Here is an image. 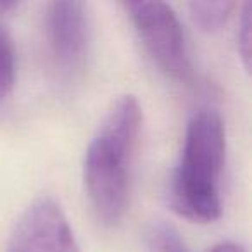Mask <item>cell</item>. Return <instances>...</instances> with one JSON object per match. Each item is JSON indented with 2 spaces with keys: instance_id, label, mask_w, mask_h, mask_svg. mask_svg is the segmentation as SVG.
Listing matches in <instances>:
<instances>
[{
  "instance_id": "obj_1",
  "label": "cell",
  "mask_w": 252,
  "mask_h": 252,
  "mask_svg": "<svg viewBox=\"0 0 252 252\" xmlns=\"http://www.w3.org/2000/svg\"><path fill=\"white\" fill-rule=\"evenodd\" d=\"M142 107L133 95L112 104L85 154L88 199L104 224H116L130 202L131 169L142 130Z\"/></svg>"
},
{
  "instance_id": "obj_2",
  "label": "cell",
  "mask_w": 252,
  "mask_h": 252,
  "mask_svg": "<svg viewBox=\"0 0 252 252\" xmlns=\"http://www.w3.org/2000/svg\"><path fill=\"white\" fill-rule=\"evenodd\" d=\"M224 158L223 119L216 109H200L187 125L182 158L171 180V204L180 216L199 223L220 218Z\"/></svg>"
},
{
  "instance_id": "obj_3",
  "label": "cell",
  "mask_w": 252,
  "mask_h": 252,
  "mask_svg": "<svg viewBox=\"0 0 252 252\" xmlns=\"http://www.w3.org/2000/svg\"><path fill=\"white\" fill-rule=\"evenodd\" d=\"M125 9L147 54L168 76L189 81L193 76L192 61L176 12L164 2H125Z\"/></svg>"
},
{
  "instance_id": "obj_4",
  "label": "cell",
  "mask_w": 252,
  "mask_h": 252,
  "mask_svg": "<svg viewBox=\"0 0 252 252\" xmlns=\"http://www.w3.org/2000/svg\"><path fill=\"white\" fill-rule=\"evenodd\" d=\"M88 14L83 2H52L45 14V40L50 66L64 81L81 73L88 52Z\"/></svg>"
},
{
  "instance_id": "obj_5",
  "label": "cell",
  "mask_w": 252,
  "mask_h": 252,
  "mask_svg": "<svg viewBox=\"0 0 252 252\" xmlns=\"http://www.w3.org/2000/svg\"><path fill=\"white\" fill-rule=\"evenodd\" d=\"M5 252H80V249L63 207L52 197H40L16 221Z\"/></svg>"
},
{
  "instance_id": "obj_6",
  "label": "cell",
  "mask_w": 252,
  "mask_h": 252,
  "mask_svg": "<svg viewBox=\"0 0 252 252\" xmlns=\"http://www.w3.org/2000/svg\"><path fill=\"white\" fill-rule=\"evenodd\" d=\"M235 2L230 0H218V2H190L189 11L193 25L204 33H216L223 28L230 19Z\"/></svg>"
},
{
  "instance_id": "obj_7",
  "label": "cell",
  "mask_w": 252,
  "mask_h": 252,
  "mask_svg": "<svg viewBox=\"0 0 252 252\" xmlns=\"http://www.w3.org/2000/svg\"><path fill=\"white\" fill-rule=\"evenodd\" d=\"M145 244L149 252H190L178 230L164 221H158L149 226Z\"/></svg>"
},
{
  "instance_id": "obj_8",
  "label": "cell",
  "mask_w": 252,
  "mask_h": 252,
  "mask_svg": "<svg viewBox=\"0 0 252 252\" xmlns=\"http://www.w3.org/2000/svg\"><path fill=\"white\" fill-rule=\"evenodd\" d=\"M16 81V52L12 40L0 30V100L11 94Z\"/></svg>"
},
{
  "instance_id": "obj_9",
  "label": "cell",
  "mask_w": 252,
  "mask_h": 252,
  "mask_svg": "<svg viewBox=\"0 0 252 252\" xmlns=\"http://www.w3.org/2000/svg\"><path fill=\"white\" fill-rule=\"evenodd\" d=\"M252 5L245 4L244 11H242V18L238 21V33H237V42H238V52H240L242 63L244 67L249 71L251 67V40H252Z\"/></svg>"
},
{
  "instance_id": "obj_10",
  "label": "cell",
  "mask_w": 252,
  "mask_h": 252,
  "mask_svg": "<svg viewBox=\"0 0 252 252\" xmlns=\"http://www.w3.org/2000/svg\"><path fill=\"white\" fill-rule=\"evenodd\" d=\"M209 252H247L242 245L235 244V242H221V244L214 245Z\"/></svg>"
},
{
  "instance_id": "obj_11",
  "label": "cell",
  "mask_w": 252,
  "mask_h": 252,
  "mask_svg": "<svg viewBox=\"0 0 252 252\" xmlns=\"http://www.w3.org/2000/svg\"><path fill=\"white\" fill-rule=\"evenodd\" d=\"M18 2H0V14H5V12L12 11V9L18 7Z\"/></svg>"
}]
</instances>
